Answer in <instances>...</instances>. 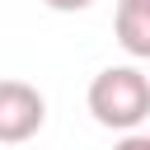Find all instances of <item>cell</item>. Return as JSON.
<instances>
[{"instance_id":"cell-5","label":"cell","mask_w":150,"mask_h":150,"mask_svg":"<svg viewBox=\"0 0 150 150\" xmlns=\"http://www.w3.org/2000/svg\"><path fill=\"white\" fill-rule=\"evenodd\" d=\"M47 9H56V14H80V9H89L94 0H42Z\"/></svg>"},{"instance_id":"cell-2","label":"cell","mask_w":150,"mask_h":150,"mask_svg":"<svg viewBox=\"0 0 150 150\" xmlns=\"http://www.w3.org/2000/svg\"><path fill=\"white\" fill-rule=\"evenodd\" d=\"M47 98L28 80H0V145H23L42 131Z\"/></svg>"},{"instance_id":"cell-4","label":"cell","mask_w":150,"mask_h":150,"mask_svg":"<svg viewBox=\"0 0 150 150\" xmlns=\"http://www.w3.org/2000/svg\"><path fill=\"white\" fill-rule=\"evenodd\" d=\"M112 150H150V131H122V141Z\"/></svg>"},{"instance_id":"cell-1","label":"cell","mask_w":150,"mask_h":150,"mask_svg":"<svg viewBox=\"0 0 150 150\" xmlns=\"http://www.w3.org/2000/svg\"><path fill=\"white\" fill-rule=\"evenodd\" d=\"M89 112L108 131H136L150 117V75L141 66H103L84 94Z\"/></svg>"},{"instance_id":"cell-3","label":"cell","mask_w":150,"mask_h":150,"mask_svg":"<svg viewBox=\"0 0 150 150\" xmlns=\"http://www.w3.org/2000/svg\"><path fill=\"white\" fill-rule=\"evenodd\" d=\"M112 33H117V42H122L127 56L150 61V0H117Z\"/></svg>"}]
</instances>
